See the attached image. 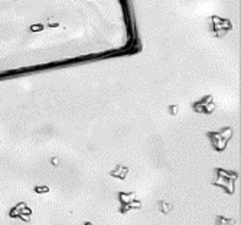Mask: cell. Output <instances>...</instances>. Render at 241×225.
Segmentation results:
<instances>
[{
    "mask_svg": "<svg viewBox=\"0 0 241 225\" xmlns=\"http://www.w3.org/2000/svg\"><path fill=\"white\" fill-rule=\"evenodd\" d=\"M121 199H123V202H130L133 199V195H121Z\"/></svg>",
    "mask_w": 241,
    "mask_h": 225,
    "instance_id": "7a4b0ae2",
    "label": "cell"
},
{
    "mask_svg": "<svg viewBox=\"0 0 241 225\" xmlns=\"http://www.w3.org/2000/svg\"><path fill=\"white\" fill-rule=\"evenodd\" d=\"M113 175H114V176H120V178H124L126 170H124V169H118V170H116Z\"/></svg>",
    "mask_w": 241,
    "mask_h": 225,
    "instance_id": "6da1fadb",
    "label": "cell"
}]
</instances>
